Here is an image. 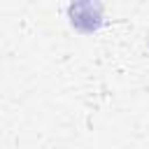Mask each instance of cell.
<instances>
[{
	"label": "cell",
	"mask_w": 149,
	"mask_h": 149,
	"mask_svg": "<svg viewBox=\"0 0 149 149\" xmlns=\"http://www.w3.org/2000/svg\"><path fill=\"white\" fill-rule=\"evenodd\" d=\"M70 23L81 33H93L102 23V5L98 0H72L68 7Z\"/></svg>",
	"instance_id": "cell-1"
}]
</instances>
